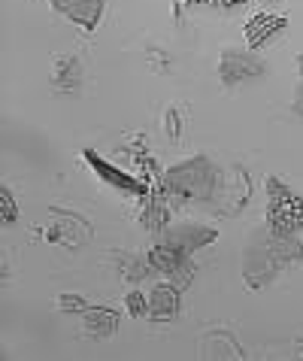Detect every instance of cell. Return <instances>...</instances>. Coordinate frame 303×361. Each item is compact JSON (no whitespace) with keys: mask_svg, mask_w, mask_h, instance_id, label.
Here are the masks:
<instances>
[{"mask_svg":"<svg viewBox=\"0 0 303 361\" xmlns=\"http://www.w3.org/2000/svg\"><path fill=\"white\" fill-rule=\"evenodd\" d=\"M273 197H270V222L282 234H291V231L303 228V200L291 192H282L276 183H270Z\"/></svg>","mask_w":303,"mask_h":361,"instance_id":"1","label":"cell"},{"mask_svg":"<svg viewBox=\"0 0 303 361\" xmlns=\"http://www.w3.org/2000/svg\"><path fill=\"white\" fill-rule=\"evenodd\" d=\"M285 25H288V22H285V18H279V16H252V18H249V27H246L249 43L258 49L261 43H267L273 34H279Z\"/></svg>","mask_w":303,"mask_h":361,"instance_id":"2","label":"cell"},{"mask_svg":"<svg viewBox=\"0 0 303 361\" xmlns=\"http://www.w3.org/2000/svg\"><path fill=\"white\" fill-rule=\"evenodd\" d=\"M185 4H221V6H234V4H246V0H185Z\"/></svg>","mask_w":303,"mask_h":361,"instance_id":"3","label":"cell"}]
</instances>
